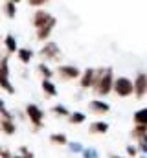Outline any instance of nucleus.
<instances>
[{
  "label": "nucleus",
  "instance_id": "1",
  "mask_svg": "<svg viewBox=\"0 0 147 158\" xmlns=\"http://www.w3.org/2000/svg\"><path fill=\"white\" fill-rule=\"evenodd\" d=\"M114 70L112 68H96V79H94V94L103 98V96H109L110 92L114 90Z\"/></svg>",
  "mask_w": 147,
  "mask_h": 158
},
{
  "label": "nucleus",
  "instance_id": "2",
  "mask_svg": "<svg viewBox=\"0 0 147 158\" xmlns=\"http://www.w3.org/2000/svg\"><path fill=\"white\" fill-rule=\"evenodd\" d=\"M26 116L30 119V123L33 125V132L37 131H40L42 127H44V112H42V109L35 105V103H28L26 105Z\"/></svg>",
  "mask_w": 147,
  "mask_h": 158
},
{
  "label": "nucleus",
  "instance_id": "3",
  "mask_svg": "<svg viewBox=\"0 0 147 158\" xmlns=\"http://www.w3.org/2000/svg\"><path fill=\"white\" fill-rule=\"evenodd\" d=\"M118 98H131L134 94V81L125 76H120L114 81V90H112Z\"/></svg>",
  "mask_w": 147,
  "mask_h": 158
},
{
  "label": "nucleus",
  "instance_id": "4",
  "mask_svg": "<svg viewBox=\"0 0 147 158\" xmlns=\"http://www.w3.org/2000/svg\"><path fill=\"white\" fill-rule=\"evenodd\" d=\"M0 88L6 90L7 94H15V86L11 85V79H9V59H7V55H4L0 61Z\"/></svg>",
  "mask_w": 147,
  "mask_h": 158
},
{
  "label": "nucleus",
  "instance_id": "5",
  "mask_svg": "<svg viewBox=\"0 0 147 158\" xmlns=\"http://www.w3.org/2000/svg\"><path fill=\"white\" fill-rule=\"evenodd\" d=\"M55 74L59 76L61 81H74V79H79L81 77V70L75 66V64H59L55 68Z\"/></svg>",
  "mask_w": 147,
  "mask_h": 158
},
{
  "label": "nucleus",
  "instance_id": "6",
  "mask_svg": "<svg viewBox=\"0 0 147 158\" xmlns=\"http://www.w3.org/2000/svg\"><path fill=\"white\" fill-rule=\"evenodd\" d=\"M39 55H40L44 61H57L59 55H61V48H59L57 42L48 40V42H44V46L39 50Z\"/></svg>",
  "mask_w": 147,
  "mask_h": 158
},
{
  "label": "nucleus",
  "instance_id": "7",
  "mask_svg": "<svg viewBox=\"0 0 147 158\" xmlns=\"http://www.w3.org/2000/svg\"><path fill=\"white\" fill-rule=\"evenodd\" d=\"M132 81H134V98L144 99L147 96V72H138Z\"/></svg>",
  "mask_w": 147,
  "mask_h": 158
},
{
  "label": "nucleus",
  "instance_id": "8",
  "mask_svg": "<svg viewBox=\"0 0 147 158\" xmlns=\"http://www.w3.org/2000/svg\"><path fill=\"white\" fill-rule=\"evenodd\" d=\"M52 19H53V15H52L50 11H46L44 7L35 9V13L32 15V26H33L35 30H40V28H42V26H46Z\"/></svg>",
  "mask_w": 147,
  "mask_h": 158
},
{
  "label": "nucleus",
  "instance_id": "9",
  "mask_svg": "<svg viewBox=\"0 0 147 158\" xmlns=\"http://www.w3.org/2000/svg\"><path fill=\"white\" fill-rule=\"evenodd\" d=\"M88 112H92L96 116H103V114L110 112V105L103 99H92V101H88Z\"/></svg>",
  "mask_w": 147,
  "mask_h": 158
},
{
  "label": "nucleus",
  "instance_id": "10",
  "mask_svg": "<svg viewBox=\"0 0 147 158\" xmlns=\"http://www.w3.org/2000/svg\"><path fill=\"white\" fill-rule=\"evenodd\" d=\"M94 79H96V68H85L79 77V86L83 90H88L94 86Z\"/></svg>",
  "mask_w": 147,
  "mask_h": 158
},
{
  "label": "nucleus",
  "instance_id": "11",
  "mask_svg": "<svg viewBox=\"0 0 147 158\" xmlns=\"http://www.w3.org/2000/svg\"><path fill=\"white\" fill-rule=\"evenodd\" d=\"M55 26H57V19L53 17V19H52V20H50V22H48L46 26H42L40 30H37V35H35V37H37V40H40V42L48 40V39H50V35H52V31H53V28H55Z\"/></svg>",
  "mask_w": 147,
  "mask_h": 158
},
{
  "label": "nucleus",
  "instance_id": "12",
  "mask_svg": "<svg viewBox=\"0 0 147 158\" xmlns=\"http://www.w3.org/2000/svg\"><path fill=\"white\" fill-rule=\"evenodd\" d=\"M107 132H109V123L107 121L98 119V121H92L88 125V134H92V136H96V134H107Z\"/></svg>",
  "mask_w": 147,
  "mask_h": 158
},
{
  "label": "nucleus",
  "instance_id": "13",
  "mask_svg": "<svg viewBox=\"0 0 147 158\" xmlns=\"http://www.w3.org/2000/svg\"><path fill=\"white\" fill-rule=\"evenodd\" d=\"M40 88H42V92L48 98H55L57 96V86H55V83L52 79H42L40 81Z\"/></svg>",
  "mask_w": 147,
  "mask_h": 158
},
{
  "label": "nucleus",
  "instance_id": "14",
  "mask_svg": "<svg viewBox=\"0 0 147 158\" xmlns=\"http://www.w3.org/2000/svg\"><path fill=\"white\" fill-rule=\"evenodd\" d=\"M0 132H4L6 136H13V134L17 132V123H15V119H4L2 118Z\"/></svg>",
  "mask_w": 147,
  "mask_h": 158
},
{
  "label": "nucleus",
  "instance_id": "15",
  "mask_svg": "<svg viewBox=\"0 0 147 158\" xmlns=\"http://www.w3.org/2000/svg\"><path fill=\"white\" fill-rule=\"evenodd\" d=\"M4 48H6L7 55H11V53H17V52H19V44H17V39H15V35L7 33V35L4 37Z\"/></svg>",
  "mask_w": 147,
  "mask_h": 158
},
{
  "label": "nucleus",
  "instance_id": "16",
  "mask_svg": "<svg viewBox=\"0 0 147 158\" xmlns=\"http://www.w3.org/2000/svg\"><path fill=\"white\" fill-rule=\"evenodd\" d=\"M33 52L30 50V48H19V52H17V57H19V61L22 63V64H30V61L33 59Z\"/></svg>",
  "mask_w": 147,
  "mask_h": 158
},
{
  "label": "nucleus",
  "instance_id": "17",
  "mask_svg": "<svg viewBox=\"0 0 147 158\" xmlns=\"http://www.w3.org/2000/svg\"><path fill=\"white\" fill-rule=\"evenodd\" d=\"M145 134H147V127L145 125H132V129H131V138H132V140L140 142Z\"/></svg>",
  "mask_w": 147,
  "mask_h": 158
},
{
  "label": "nucleus",
  "instance_id": "18",
  "mask_svg": "<svg viewBox=\"0 0 147 158\" xmlns=\"http://www.w3.org/2000/svg\"><path fill=\"white\" fill-rule=\"evenodd\" d=\"M85 121H86V114L85 112H79V110H74V112H70V116H68V123L70 125H81Z\"/></svg>",
  "mask_w": 147,
  "mask_h": 158
},
{
  "label": "nucleus",
  "instance_id": "19",
  "mask_svg": "<svg viewBox=\"0 0 147 158\" xmlns=\"http://www.w3.org/2000/svg\"><path fill=\"white\" fill-rule=\"evenodd\" d=\"M132 121H134V125H145L147 127V107L136 110V112L132 114Z\"/></svg>",
  "mask_w": 147,
  "mask_h": 158
},
{
  "label": "nucleus",
  "instance_id": "20",
  "mask_svg": "<svg viewBox=\"0 0 147 158\" xmlns=\"http://www.w3.org/2000/svg\"><path fill=\"white\" fill-rule=\"evenodd\" d=\"M50 143H53V145H66L68 138H66L65 132H53V134H50Z\"/></svg>",
  "mask_w": 147,
  "mask_h": 158
},
{
  "label": "nucleus",
  "instance_id": "21",
  "mask_svg": "<svg viewBox=\"0 0 147 158\" xmlns=\"http://www.w3.org/2000/svg\"><path fill=\"white\" fill-rule=\"evenodd\" d=\"M37 72L40 74V77H42V79H52V77H53V74H55V72H53L48 64H44V63L37 64Z\"/></svg>",
  "mask_w": 147,
  "mask_h": 158
},
{
  "label": "nucleus",
  "instance_id": "22",
  "mask_svg": "<svg viewBox=\"0 0 147 158\" xmlns=\"http://www.w3.org/2000/svg\"><path fill=\"white\" fill-rule=\"evenodd\" d=\"M4 15L7 19H15V15H17V4L11 2V0H6V4H4Z\"/></svg>",
  "mask_w": 147,
  "mask_h": 158
},
{
  "label": "nucleus",
  "instance_id": "23",
  "mask_svg": "<svg viewBox=\"0 0 147 158\" xmlns=\"http://www.w3.org/2000/svg\"><path fill=\"white\" fill-rule=\"evenodd\" d=\"M52 114L53 116H59V118H68L70 116V110L65 105H53L52 107Z\"/></svg>",
  "mask_w": 147,
  "mask_h": 158
},
{
  "label": "nucleus",
  "instance_id": "24",
  "mask_svg": "<svg viewBox=\"0 0 147 158\" xmlns=\"http://www.w3.org/2000/svg\"><path fill=\"white\" fill-rule=\"evenodd\" d=\"M0 116L4 119H15V116L7 110V107H6V103H4V99H0Z\"/></svg>",
  "mask_w": 147,
  "mask_h": 158
},
{
  "label": "nucleus",
  "instance_id": "25",
  "mask_svg": "<svg viewBox=\"0 0 147 158\" xmlns=\"http://www.w3.org/2000/svg\"><path fill=\"white\" fill-rule=\"evenodd\" d=\"M50 0H28V6H32V7H35V9H40L42 6H46Z\"/></svg>",
  "mask_w": 147,
  "mask_h": 158
},
{
  "label": "nucleus",
  "instance_id": "26",
  "mask_svg": "<svg viewBox=\"0 0 147 158\" xmlns=\"http://www.w3.org/2000/svg\"><path fill=\"white\" fill-rule=\"evenodd\" d=\"M125 153H127V156L129 158H136L138 155H140V153H138V147H134V145H127Z\"/></svg>",
  "mask_w": 147,
  "mask_h": 158
},
{
  "label": "nucleus",
  "instance_id": "27",
  "mask_svg": "<svg viewBox=\"0 0 147 158\" xmlns=\"http://www.w3.org/2000/svg\"><path fill=\"white\" fill-rule=\"evenodd\" d=\"M0 158H13L11 149H7L6 145H0Z\"/></svg>",
  "mask_w": 147,
  "mask_h": 158
},
{
  "label": "nucleus",
  "instance_id": "28",
  "mask_svg": "<svg viewBox=\"0 0 147 158\" xmlns=\"http://www.w3.org/2000/svg\"><path fill=\"white\" fill-rule=\"evenodd\" d=\"M19 153H20L24 158H33V153H32L26 145H20V147H19Z\"/></svg>",
  "mask_w": 147,
  "mask_h": 158
},
{
  "label": "nucleus",
  "instance_id": "29",
  "mask_svg": "<svg viewBox=\"0 0 147 158\" xmlns=\"http://www.w3.org/2000/svg\"><path fill=\"white\" fill-rule=\"evenodd\" d=\"M83 156H85V158H98L96 155H94V151H88V149H86V151H83Z\"/></svg>",
  "mask_w": 147,
  "mask_h": 158
},
{
  "label": "nucleus",
  "instance_id": "30",
  "mask_svg": "<svg viewBox=\"0 0 147 158\" xmlns=\"http://www.w3.org/2000/svg\"><path fill=\"white\" fill-rule=\"evenodd\" d=\"M109 158H129V156H118V155H109Z\"/></svg>",
  "mask_w": 147,
  "mask_h": 158
},
{
  "label": "nucleus",
  "instance_id": "31",
  "mask_svg": "<svg viewBox=\"0 0 147 158\" xmlns=\"http://www.w3.org/2000/svg\"><path fill=\"white\" fill-rule=\"evenodd\" d=\"M140 142H144V143H145V145H147V134H145V136H144V138H142V140H140Z\"/></svg>",
  "mask_w": 147,
  "mask_h": 158
},
{
  "label": "nucleus",
  "instance_id": "32",
  "mask_svg": "<svg viewBox=\"0 0 147 158\" xmlns=\"http://www.w3.org/2000/svg\"><path fill=\"white\" fill-rule=\"evenodd\" d=\"M13 158H24L22 155H13Z\"/></svg>",
  "mask_w": 147,
  "mask_h": 158
},
{
  "label": "nucleus",
  "instance_id": "33",
  "mask_svg": "<svg viewBox=\"0 0 147 158\" xmlns=\"http://www.w3.org/2000/svg\"><path fill=\"white\" fill-rule=\"evenodd\" d=\"M11 2H15V4H19V2H20V0H11Z\"/></svg>",
  "mask_w": 147,
  "mask_h": 158
},
{
  "label": "nucleus",
  "instance_id": "34",
  "mask_svg": "<svg viewBox=\"0 0 147 158\" xmlns=\"http://www.w3.org/2000/svg\"><path fill=\"white\" fill-rule=\"evenodd\" d=\"M2 57H4V55H0V61H2Z\"/></svg>",
  "mask_w": 147,
  "mask_h": 158
},
{
  "label": "nucleus",
  "instance_id": "35",
  "mask_svg": "<svg viewBox=\"0 0 147 158\" xmlns=\"http://www.w3.org/2000/svg\"><path fill=\"white\" fill-rule=\"evenodd\" d=\"M0 123H2V116H0Z\"/></svg>",
  "mask_w": 147,
  "mask_h": 158
}]
</instances>
